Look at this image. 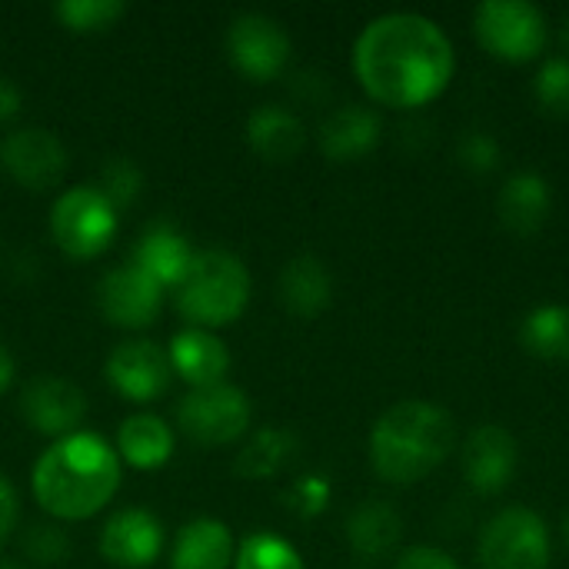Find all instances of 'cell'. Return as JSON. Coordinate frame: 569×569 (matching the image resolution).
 <instances>
[{
    "mask_svg": "<svg viewBox=\"0 0 569 569\" xmlns=\"http://www.w3.org/2000/svg\"><path fill=\"white\" fill-rule=\"evenodd\" d=\"M563 543L569 547V510H567V517H563Z\"/></svg>",
    "mask_w": 569,
    "mask_h": 569,
    "instance_id": "obj_38",
    "label": "cell"
},
{
    "mask_svg": "<svg viewBox=\"0 0 569 569\" xmlns=\"http://www.w3.org/2000/svg\"><path fill=\"white\" fill-rule=\"evenodd\" d=\"M123 463L117 450L90 430L50 440L30 473L33 500L60 523L97 517L120 490Z\"/></svg>",
    "mask_w": 569,
    "mask_h": 569,
    "instance_id": "obj_2",
    "label": "cell"
},
{
    "mask_svg": "<svg viewBox=\"0 0 569 569\" xmlns=\"http://www.w3.org/2000/svg\"><path fill=\"white\" fill-rule=\"evenodd\" d=\"M0 569H20L17 563H10V560H0Z\"/></svg>",
    "mask_w": 569,
    "mask_h": 569,
    "instance_id": "obj_39",
    "label": "cell"
},
{
    "mask_svg": "<svg viewBox=\"0 0 569 569\" xmlns=\"http://www.w3.org/2000/svg\"><path fill=\"white\" fill-rule=\"evenodd\" d=\"M397 569H460V563L437 547H413L397 560Z\"/></svg>",
    "mask_w": 569,
    "mask_h": 569,
    "instance_id": "obj_34",
    "label": "cell"
},
{
    "mask_svg": "<svg viewBox=\"0 0 569 569\" xmlns=\"http://www.w3.org/2000/svg\"><path fill=\"white\" fill-rule=\"evenodd\" d=\"M377 140H380V113L363 103L337 107L320 127V150L337 163L370 153Z\"/></svg>",
    "mask_w": 569,
    "mask_h": 569,
    "instance_id": "obj_22",
    "label": "cell"
},
{
    "mask_svg": "<svg viewBox=\"0 0 569 569\" xmlns=\"http://www.w3.org/2000/svg\"><path fill=\"white\" fill-rule=\"evenodd\" d=\"M247 143L267 163H290L303 150L307 130L293 110L280 103H263L247 117Z\"/></svg>",
    "mask_w": 569,
    "mask_h": 569,
    "instance_id": "obj_21",
    "label": "cell"
},
{
    "mask_svg": "<svg viewBox=\"0 0 569 569\" xmlns=\"http://www.w3.org/2000/svg\"><path fill=\"white\" fill-rule=\"evenodd\" d=\"M457 157H460V163H463L467 170H473V173H490V170L500 167L503 150H500V140H497L493 133H487V130H470V133L460 137Z\"/></svg>",
    "mask_w": 569,
    "mask_h": 569,
    "instance_id": "obj_32",
    "label": "cell"
},
{
    "mask_svg": "<svg viewBox=\"0 0 569 569\" xmlns=\"http://www.w3.org/2000/svg\"><path fill=\"white\" fill-rule=\"evenodd\" d=\"M193 257H197V250L190 247L187 233L167 220H157L140 233L130 263H137L147 277H153L163 290L173 293L177 283L187 277Z\"/></svg>",
    "mask_w": 569,
    "mask_h": 569,
    "instance_id": "obj_16",
    "label": "cell"
},
{
    "mask_svg": "<svg viewBox=\"0 0 569 569\" xmlns=\"http://www.w3.org/2000/svg\"><path fill=\"white\" fill-rule=\"evenodd\" d=\"M17 520H20V497L13 483L0 473V543L10 540V533L17 530Z\"/></svg>",
    "mask_w": 569,
    "mask_h": 569,
    "instance_id": "obj_35",
    "label": "cell"
},
{
    "mask_svg": "<svg viewBox=\"0 0 569 569\" xmlns=\"http://www.w3.org/2000/svg\"><path fill=\"white\" fill-rule=\"evenodd\" d=\"M497 207H500V220H503L513 233H520V237L537 233V230L547 223L550 207H553V193H550L547 177L537 173V170H520V173H513V177L503 183Z\"/></svg>",
    "mask_w": 569,
    "mask_h": 569,
    "instance_id": "obj_23",
    "label": "cell"
},
{
    "mask_svg": "<svg viewBox=\"0 0 569 569\" xmlns=\"http://www.w3.org/2000/svg\"><path fill=\"white\" fill-rule=\"evenodd\" d=\"M233 569H307L300 550L273 530H253L237 543Z\"/></svg>",
    "mask_w": 569,
    "mask_h": 569,
    "instance_id": "obj_27",
    "label": "cell"
},
{
    "mask_svg": "<svg viewBox=\"0 0 569 569\" xmlns=\"http://www.w3.org/2000/svg\"><path fill=\"white\" fill-rule=\"evenodd\" d=\"M0 167L13 183L27 190H50L63 180L67 150L53 130L17 127L0 140Z\"/></svg>",
    "mask_w": 569,
    "mask_h": 569,
    "instance_id": "obj_11",
    "label": "cell"
},
{
    "mask_svg": "<svg viewBox=\"0 0 569 569\" xmlns=\"http://www.w3.org/2000/svg\"><path fill=\"white\" fill-rule=\"evenodd\" d=\"M163 293L167 290L137 263H120L100 277L97 307L103 320L120 330H147L163 310Z\"/></svg>",
    "mask_w": 569,
    "mask_h": 569,
    "instance_id": "obj_10",
    "label": "cell"
},
{
    "mask_svg": "<svg viewBox=\"0 0 569 569\" xmlns=\"http://www.w3.org/2000/svg\"><path fill=\"white\" fill-rule=\"evenodd\" d=\"M97 550L110 567L150 569L163 550V523L147 507H123L100 527Z\"/></svg>",
    "mask_w": 569,
    "mask_h": 569,
    "instance_id": "obj_13",
    "label": "cell"
},
{
    "mask_svg": "<svg viewBox=\"0 0 569 569\" xmlns=\"http://www.w3.org/2000/svg\"><path fill=\"white\" fill-rule=\"evenodd\" d=\"M520 467V443L500 423H480L463 443V477L477 493H500Z\"/></svg>",
    "mask_w": 569,
    "mask_h": 569,
    "instance_id": "obj_15",
    "label": "cell"
},
{
    "mask_svg": "<svg viewBox=\"0 0 569 569\" xmlns=\"http://www.w3.org/2000/svg\"><path fill=\"white\" fill-rule=\"evenodd\" d=\"M353 73L377 103L423 107L453 77V43L423 13H380L353 43Z\"/></svg>",
    "mask_w": 569,
    "mask_h": 569,
    "instance_id": "obj_1",
    "label": "cell"
},
{
    "mask_svg": "<svg viewBox=\"0 0 569 569\" xmlns=\"http://www.w3.org/2000/svg\"><path fill=\"white\" fill-rule=\"evenodd\" d=\"M520 343L527 353L543 360H567L569 357V307L543 303L530 310L520 323Z\"/></svg>",
    "mask_w": 569,
    "mask_h": 569,
    "instance_id": "obj_26",
    "label": "cell"
},
{
    "mask_svg": "<svg viewBox=\"0 0 569 569\" xmlns=\"http://www.w3.org/2000/svg\"><path fill=\"white\" fill-rule=\"evenodd\" d=\"M280 300L283 307L300 317V320H313L317 313H323L333 300V277L327 270V263L313 253H300L293 260H287V267L280 270Z\"/></svg>",
    "mask_w": 569,
    "mask_h": 569,
    "instance_id": "obj_20",
    "label": "cell"
},
{
    "mask_svg": "<svg viewBox=\"0 0 569 569\" xmlns=\"http://www.w3.org/2000/svg\"><path fill=\"white\" fill-rule=\"evenodd\" d=\"M293 43L280 20L267 13H240L227 27V57L233 70L250 77L253 83L277 80L290 63Z\"/></svg>",
    "mask_w": 569,
    "mask_h": 569,
    "instance_id": "obj_9",
    "label": "cell"
},
{
    "mask_svg": "<svg viewBox=\"0 0 569 569\" xmlns=\"http://www.w3.org/2000/svg\"><path fill=\"white\" fill-rule=\"evenodd\" d=\"M120 210L97 183L67 187L50 207V237L70 260H97L117 240Z\"/></svg>",
    "mask_w": 569,
    "mask_h": 569,
    "instance_id": "obj_5",
    "label": "cell"
},
{
    "mask_svg": "<svg viewBox=\"0 0 569 569\" xmlns=\"http://www.w3.org/2000/svg\"><path fill=\"white\" fill-rule=\"evenodd\" d=\"M237 557L233 530L217 517H197L183 523L173 537L170 567L173 569H230Z\"/></svg>",
    "mask_w": 569,
    "mask_h": 569,
    "instance_id": "obj_18",
    "label": "cell"
},
{
    "mask_svg": "<svg viewBox=\"0 0 569 569\" xmlns=\"http://www.w3.org/2000/svg\"><path fill=\"white\" fill-rule=\"evenodd\" d=\"M117 457L120 463L133 467V470H160L170 463L173 450H177V437L173 427L157 417V413H133L120 423L117 430Z\"/></svg>",
    "mask_w": 569,
    "mask_h": 569,
    "instance_id": "obj_19",
    "label": "cell"
},
{
    "mask_svg": "<svg viewBox=\"0 0 569 569\" xmlns=\"http://www.w3.org/2000/svg\"><path fill=\"white\" fill-rule=\"evenodd\" d=\"M400 537H403V520L387 500L357 503L347 517V543L363 560H380L393 553Z\"/></svg>",
    "mask_w": 569,
    "mask_h": 569,
    "instance_id": "obj_24",
    "label": "cell"
},
{
    "mask_svg": "<svg viewBox=\"0 0 569 569\" xmlns=\"http://www.w3.org/2000/svg\"><path fill=\"white\" fill-rule=\"evenodd\" d=\"M20 413L37 433H43L50 440H60V437L77 433L80 423L87 420V393L77 383L63 380V377L43 373V377H33L23 387Z\"/></svg>",
    "mask_w": 569,
    "mask_h": 569,
    "instance_id": "obj_14",
    "label": "cell"
},
{
    "mask_svg": "<svg viewBox=\"0 0 569 569\" xmlns=\"http://www.w3.org/2000/svg\"><path fill=\"white\" fill-rule=\"evenodd\" d=\"M250 420V397L233 383L197 387L177 407V427L197 447H230L247 437Z\"/></svg>",
    "mask_w": 569,
    "mask_h": 569,
    "instance_id": "obj_6",
    "label": "cell"
},
{
    "mask_svg": "<svg viewBox=\"0 0 569 569\" xmlns=\"http://www.w3.org/2000/svg\"><path fill=\"white\" fill-rule=\"evenodd\" d=\"M297 433L287 427H263L257 430L237 453L233 460V473L243 480H270L280 470H287V463L297 457Z\"/></svg>",
    "mask_w": 569,
    "mask_h": 569,
    "instance_id": "obj_25",
    "label": "cell"
},
{
    "mask_svg": "<svg viewBox=\"0 0 569 569\" xmlns=\"http://www.w3.org/2000/svg\"><path fill=\"white\" fill-rule=\"evenodd\" d=\"M123 13H127V3L120 0H60L53 7V17L73 33H103Z\"/></svg>",
    "mask_w": 569,
    "mask_h": 569,
    "instance_id": "obj_28",
    "label": "cell"
},
{
    "mask_svg": "<svg viewBox=\"0 0 569 569\" xmlns=\"http://www.w3.org/2000/svg\"><path fill=\"white\" fill-rule=\"evenodd\" d=\"M20 107H23V90L10 77H0V123L20 117Z\"/></svg>",
    "mask_w": 569,
    "mask_h": 569,
    "instance_id": "obj_36",
    "label": "cell"
},
{
    "mask_svg": "<svg viewBox=\"0 0 569 569\" xmlns=\"http://www.w3.org/2000/svg\"><path fill=\"white\" fill-rule=\"evenodd\" d=\"M13 377H17V363H13V353L7 350V343L0 340V397L10 390V383H13Z\"/></svg>",
    "mask_w": 569,
    "mask_h": 569,
    "instance_id": "obj_37",
    "label": "cell"
},
{
    "mask_svg": "<svg viewBox=\"0 0 569 569\" xmlns=\"http://www.w3.org/2000/svg\"><path fill=\"white\" fill-rule=\"evenodd\" d=\"M477 553L483 569H547L550 530L530 507H507L483 527Z\"/></svg>",
    "mask_w": 569,
    "mask_h": 569,
    "instance_id": "obj_7",
    "label": "cell"
},
{
    "mask_svg": "<svg viewBox=\"0 0 569 569\" xmlns=\"http://www.w3.org/2000/svg\"><path fill=\"white\" fill-rule=\"evenodd\" d=\"M457 447L453 417L430 400H400L370 430V463L390 483H417Z\"/></svg>",
    "mask_w": 569,
    "mask_h": 569,
    "instance_id": "obj_3",
    "label": "cell"
},
{
    "mask_svg": "<svg viewBox=\"0 0 569 569\" xmlns=\"http://www.w3.org/2000/svg\"><path fill=\"white\" fill-rule=\"evenodd\" d=\"M103 377L117 397L130 403H153L170 387V360L167 350L153 340H123L110 350L103 363Z\"/></svg>",
    "mask_w": 569,
    "mask_h": 569,
    "instance_id": "obj_12",
    "label": "cell"
},
{
    "mask_svg": "<svg viewBox=\"0 0 569 569\" xmlns=\"http://www.w3.org/2000/svg\"><path fill=\"white\" fill-rule=\"evenodd\" d=\"M480 43L503 60H533L550 40L547 13L530 0H483L473 13Z\"/></svg>",
    "mask_w": 569,
    "mask_h": 569,
    "instance_id": "obj_8",
    "label": "cell"
},
{
    "mask_svg": "<svg viewBox=\"0 0 569 569\" xmlns=\"http://www.w3.org/2000/svg\"><path fill=\"white\" fill-rule=\"evenodd\" d=\"M330 483H327V477H317V473H307V477H300L293 487H290V493H287V500H290V510L293 513H300V517H320L323 510H327V503H330Z\"/></svg>",
    "mask_w": 569,
    "mask_h": 569,
    "instance_id": "obj_33",
    "label": "cell"
},
{
    "mask_svg": "<svg viewBox=\"0 0 569 569\" xmlns=\"http://www.w3.org/2000/svg\"><path fill=\"white\" fill-rule=\"evenodd\" d=\"M97 187L110 197V203H113L117 210H127V207L140 197L143 173H140V167H137L133 160H127V157H113V160H107V163H103V170H100V183H97Z\"/></svg>",
    "mask_w": 569,
    "mask_h": 569,
    "instance_id": "obj_30",
    "label": "cell"
},
{
    "mask_svg": "<svg viewBox=\"0 0 569 569\" xmlns=\"http://www.w3.org/2000/svg\"><path fill=\"white\" fill-rule=\"evenodd\" d=\"M533 93L540 100L543 110L550 113H569V57L567 53H557V57H547L537 70V80H533Z\"/></svg>",
    "mask_w": 569,
    "mask_h": 569,
    "instance_id": "obj_29",
    "label": "cell"
},
{
    "mask_svg": "<svg viewBox=\"0 0 569 569\" xmlns=\"http://www.w3.org/2000/svg\"><path fill=\"white\" fill-rule=\"evenodd\" d=\"M167 360H170V370L180 380H187L193 390L223 383V377L230 370L227 343L213 330H200V327H187V330L173 333V340L167 347Z\"/></svg>",
    "mask_w": 569,
    "mask_h": 569,
    "instance_id": "obj_17",
    "label": "cell"
},
{
    "mask_svg": "<svg viewBox=\"0 0 569 569\" xmlns=\"http://www.w3.org/2000/svg\"><path fill=\"white\" fill-rule=\"evenodd\" d=\"M253 293L247 263L230 250H197L187 277L173 290V303L190 327L220 330L243 317Z\"/></svg>",
    "mask_w": 569,
    "mask_h": 569,
    "instance_id": "obj_4",
    "label": "cell"
},
{
    "mask_svg": "<svg viewBox=\"0 0 569 569\" xmlns=\"http://www.w3.org/2000/svg\"><path fill=\"white\" fill-rule=\"evenodd\" d=\"M23 553L40 567H57L70 557V537L53 523H37L23 533Z\"/></svg>",
    "mask_w": 569,
    "mask_h": 569,
    "instance_id": "obj_31",
    "label": "cell"
}]
</instances>
